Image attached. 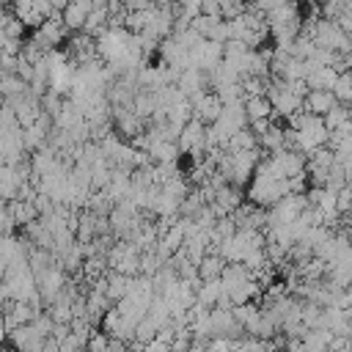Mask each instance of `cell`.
I'll return each instance as SVG.
<instances>
[{
    "mask_svg": "<svg viewBox=\"0 0 352 352\" xmlns=\"http://www.w3.org/2000/svg\"><path fill=\"white\" fill-rule=\"evenodd\" d=\"M336 104H338V99L333 91H308V96L302 99V110L311 116H319V118H324Z\"/></svg>",
    "mask_w": 352,
    "mask_h": 352,
    "instance_id": "1",
    "label": "cell"
},
{
    "mask_svg": "<svg viewBox=\"0 0 352 352\" xmlns=\"http://www.w3.org/2000/svg\"><path fill=\"white\" fill-rule=\"evenodd\" d=\"M94 3H82V0H72L66 8H63V25L69 30H77V28H85V19L91 14Z\"/></svg>",
    "mask_w": 352,
    "mask_h": 352,
    "instance_id": "2",
    "label": "cell"
},
{
    "mask_svg": "<svg viewBox=\"0 0 352 352\" xmlns=\"http://www.w3.org/2000/svg\"><path fill=\"white\" fill-rule=\"evenodd\" d=\"M245 116L250 118V124L253 121H264V118L272 116V102L264 99V96H248L245 99Z\"/></svg>",
    "mask_w": 352,
    "mask_h": 352,
    "instance_id": "3",
    "label": "cell"
},
{
    "mask_svg": "<svg viewBox=\"0 0 352 352\" xmlns=\"http://www.w3.org/2000/svg\"><path fill=\"white\" fill-rule=\"evenodd\" d=\"M333 94L338 99V104H352V72H341L336 85H333Z\"/></svg>",
    "mask_w": 352,
    "mask_h": 352,
    "instance_id": "4",
    "label": "cell"
},
{
    "mask_svg": "<svg viewBox=\"0 0 352 352\" xmlns=\"http://www.w3.org/2000/svg\"><path fill=\"white\" fill-rule=\"evenodd\" d=\"M220 272H223V261H217V258H206V261L201 264V275H204L206 280L217 278Z\"/></svg>",
    "mask_w": 352,
    "mask_h": 352,
    "instance_id": "5",
    "label": "cell"
},
{
    "mask_svg": "<svg viewBox=\"0 0 352 352\" xmlns=\"http://www.w3.org/2000/svg\"><path fill=\"white\" fill-rule=\"evenodd\" d=\"M286 0H256V8L261 11V14H270V11H275L278 6H283Z\"/></svg>",
    "mask_w": 352,
    "mask_h": 352,
    "instance_id": "6",
    "label": "cell"
},
{
    "mask_svg": "<svg viewBox=\"0 0 352 352\" xmlns=\"http://www.w3.org/2000/svg\"><path fill=\"white\" fill-rule=\"evenodd\" d=\"M336 22H338V28H341V30H344V33L352 38V11H344V14H341Z\"/></svg>",
    "mask_w": 352,
    "mask_h": 352,
    "instance_id": "7",
    "label": "cell"
}]
</instances>
